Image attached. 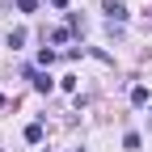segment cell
<instances>
[{"label":"cell","mask_w":152,"mask_h":152,"mask_svg":"<svg viewBox=\"0 0 152 152\" xmlns=\"http://www.w3.org/2000/svg\"><path fill=\"white\" fill-rule=\"evenodd\" d=\"M30 80H34L38 93H51V76H47V72H30Z\"/></svg>","instance_id":"1"},{"label":"cell","mask_w":152,"mask_h":152,"mask_svg":"<svg viewBox=\"0 0 152 152\" xmlns=\"http://www.w3.org/2000/svg\"><path fill=\"white\" fill-rule=\"evenodd\" d=\"M106 13H110V21H127V9H123V4H114V0L106 4Z\"/></svg>","instance_id":"2"},{"label":"cell","mask_w":152,"mask_h":152,"mask_svg":"<svg viewBox=\"0 0 152 152\" xmlns=\"http://www.w3.org/2000/svg\"><path fill=\"white\" fill-rule=\"evenodd\" d=\"M131 102L144 106V102H148V89H144V85H135V89H131Z\"/></svg>","instance_id":"3"},{"label":"cell","mask_w":152,"mask_h":152,"mask_svg":"<svg viewBox=\"0 0 152 152\" xmlns=\"http://www.w3.org/2000/svg\"><path fill=\"white\" fill-rule=\"evenodd\" d=\"M26 140H30V144H38V140H42V127L30 123V127H26Z\"/></svg>","instance_id":"4"},{"label":"cell","mask_w":152,"mask_h":152,"mask_svg":"<svg viewBox=\"0 0 152 152\" xmlns=\"http://www.w3.org/2000/svg\"><path fill=\"white\" fill-rule=\"evenodd\" d=\"M26 42V30H9V47H21Z\"/></svg>","instance_id":"5"},{"label":"cell","mask_w":152,"mask_h":152,"mask_svg":"<svg viewBox=\"0 0 152 152\" xmlns=\"http://www.w3.org/2000/svg\"><path fill=\"white\" fill-rule=\"evenodd\" d=\"M123 148H131V152L140 148V135H135V131H127V135H123Z\"/></svg>","instance_id":"6"},{"label":"cell","mask_w":152,"mask_h":152,"mask_svg":"<svg viewBox=\"0 0 152 152\" xmlns=\"http://www.w3.org/2000/svg\"><path fill=\"white\" fill-rule=\"evenodd\" d=\"M17 9H21V13H34V9H38V0H17Z\"/></svg>","instance_id":"7"},{"label":"cell","mask_w":152,"mask_h":152,"mask_svg":"<svg viewBox=\"0 0 152 152\" xmlns=\"http://www.w3.org/2000/svg\"><path fill=\"white\" fill-rule=\"evenodd\" d=\"M51 4H55V9H64V4H68V0H51Z\"/></svg>","instance_id":"8"},{"label":"cell","mask_w":152,"mask_h":152,"mask_svg":"<svg viewBox=\"0 0 152 152\" xmlns=\"http://www.w3.org/2000/svg\"><path fill=\"white\" fill-rule=\"evenodd\" d=\"M4 106H9V102H4V93H0V110H4Z\"/></svg>","instance_id":"9"}]
</instances>
